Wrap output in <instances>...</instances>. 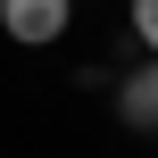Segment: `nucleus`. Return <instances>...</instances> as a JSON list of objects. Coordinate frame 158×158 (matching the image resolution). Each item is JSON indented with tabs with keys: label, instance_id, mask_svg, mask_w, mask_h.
<instances>
[{
	"label": "nucleus",
	"instance_id": "f257e3e1",
	"mask_svg": "<svg viewBox=\"0 0 158 158\" xmlns=\"http://www.w3.org/2000/svg\"><path fill=\"white\" fill-rule=\"evenodd\" d=\"M67 25H75V0H0V33L17 50H50L67 42Z\"/></svg>",
	"mask_w": 158,
	"mask_h": 158
},
{
	"label": "nucleus",
	"instance_id": "f03ea898",
	"mask_svg": "<svg viewBox=\"0 0 158 158\" xmlns=\"http://www.w3.org/2000/svg\"><path fill=\"white\" fill-rule=\"evenodd\" d=\"M117 108H125V125H133V133H150V117H158V75H150V58H142V67L125 75Z\"/></svg>",
	"mask_w": 158,
	"mask_h": 158
},
{
	"label": "nucleus",
	"instance_id": "7ed1b4c3",
	"mask_svg": "<svg viewBox=\"0 0 158 158\" xmlns=\"http://www.w3.org/2000/svg\"><path fill=\"white\" fill-rule=\"evenodd\" d=\"M133 42H142V50L158 42V0H133Z\"/></svg>",
	"mask_w": 158,
	"mask_h": 158
}]
</instances>
